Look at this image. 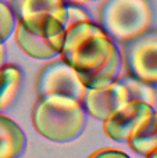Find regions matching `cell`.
<instances>
[{
	"label": "cell",
	"instance_id": "6da1fadb",
	"mask_svg": "<svg viewBox=\"0 0 157 158\" xmlns=\"http://www.w3.org/2000/svg\"><path fill=\"white\" fill-rule=\"evenodd\" d=\"M117 50L114 40L100 25L85 19L64 29L60 57L83 78L97 71Z\"/></svg>",
	"mask_w": 157,
	"mask_h": 158
},
{
	"label": "cell",
	"instance_id": "7a4b0ae2",
	"mask_svg": "<svg viewBox=\"0 0 157 158\" xmlns=\"http://www.w3.org/2000/svg\"><path fill=\"white\" fill-rule=\"evenodd\" d=\"M86 111L77 98L60 94L40 96L32 108V123L40 136L52 142H68L82 132Z\"/></svg>",
	"mask_w": 157,
	"mask_h": 158
},
{
	"label": "cell",
	"instance_id": "3957f363",
	"mask_svg": "<svg viewBox=\"0 0 157 158\" xmlns=\"http://www.w3.org/2000/svg\"><path fill=\"white\" fill-rule=\"evenodd\" d=\"M152 19L153 13L147 0H104L99 14L104 32L124 44L146 33Z\"/></svg>",
	"mask_w": 157,
	"mask_h": 158
},
{
	"label": "cell",
	"instance_id": "277c9868",
	"mask_svg": "<svg viewBox=\"0 0 157 158\" xmlns=\"http://www.w3.org/2000/svg\"><path fill=\"white\" fill-rule=\"evenodd\" d=\"M67 4L64 0H11L17 21L29 32L52 36L64 31Z\"/></svg>",
	"mask_w": 157,
	"mask_h": 158
},
{
	"label": "cell",
	"instance_id": "5b68a950",
	"mask_svg": "<svg viewBox=\"0 0 157 158\" xmlns=\"http://www.w3.org/2000/svg\"><path fill=\"white\" fill-rule=\"evenodd\" d=\"M127 44L125 61L129 77L157 85V32L147 31Z\"/></svg>",
	"mask_w": 157,
	"mask_h": 158
},
{
	"label": "cell",
	"instance_id": "8992f818",
	"mask_svg": "<svg viewBox=\"0 0 157 158\" xmlns=\"http://www.w3.org/2000/svg\"><path fill=\"white\" fill-rule=\"evenodd\" d=\"M85 85L78 71L66 64L63 60L52 63L42 69L38 79L39 96L60 94L82 100L85 94Z\"/></svg>",
	"mask_w": 157,
	"mask_h": 158
},
{
	"label": "cell",
	"instance_id": "52a82bcc",
	"mask_svg": "<svg viewBox=\"0 0 157 158\" xmlns=\"http://www.w3.org/2000/svg\"><path fill=\"white\" fill-rule=\"evenodd\" d=\"M155 111V107L142 101H127L106 119H103V131L106 136L114 142H127L138 126Z\"/></svg>",
	"mask_w": 157,
	"mask_h": 158
},
{
	"label": "cell",
	"instance_id": "ba28073f",
	"mask_svg": "<svg viewBox=\"0 0 157 158\" xmlns=\"http://www.w3.org/2000/svg\"><path fill=\"white\" fill-rule=\"evenodd\" d=\"M127 101L128 94L125 87L120 81H113L102 87L86 89L81 103L86 114L103 121Z\"/></svg>",
	"mask_w": 157,
	"mask_h": 158
},
{
	"label": "cell",
	"instance_id": "9c48e42d",
	"mask_svg": "<svg viewBox=\"0 0 157 158\" xmlns=\"http://www.w3.org/2000/svg\"><path fill=\"white\" fill-rule=\"evenodd\" d=\"M14 35L19 49L29 57L39 60H47L60 54L64 42V31L52 36H40L25 29L19 22L15 25Z\"/></svg>",
	"mask_w": 157,
	"mask_h": 158
},
{
	"label": "cell",
	"instance_id": "30bf717a",
	"mask_svg": "<svg viewBox=\"0 0 157 158\" xmlns=\"http://www.w3.org/2000/svg\"><path fill=\"white\" fill-rule=\"evenodd\" d=\"M25 147V135L11 118L0 114V158H17Z\"/></svg>",
	"mask_w": 157,
	"mask_h": 158
},
{
	"label": "cell",
	"instance_id": "8fae6325",
	"mask_svg": "<svg viewBox=\"0 0 157 158\" xmlns=\"http://www.w3.org/2000/svg\"><path fill=\"white\" fill-rule=\"evenodd\" d=\"M127 143L131 150L143 156L157 148V111L145 118Z\"/></svg>",
	"mask_w": 157,
	"mask_h": 158
},
{
	"label": "cell",
	"instance_id": "7c38bea8",
	"mask_svg": "<svg viewBox=\"0 0 157 158\" xmlns=\"http://www.w3.org/2000/svg\"><path fill=\"white\" fill-rule=\"evenodd\" d=\"M22 72L13 64L0 67V112L7 110L15 101L21 87Z\"/></svg>",
	"mask_w": 157,
	"mask_h": 158
},
{
	"label": "cell",
	"instance_id": "4fadbf2b",
	"mask_svg": "<svg viewBox=\"0 0 157 158\" xmlns=\"http://www.w3.org/2000/svg\"><path fill=\"white\" fill-rule=\"evenodd\" d=\"M120 68H121V54H120V50H117L108 58L107 63L103 64L97 71L81 79H82L86 89H96V87H102L104 85L110 83V82L116 81V77L118 75Z\"/></svg>",
	"mask_w": 157,
	"mask_h": 158
},
{
	"label": "cell",
	"instance_id": "5bb4252c",
	"mask_svg": "<svg viewBox=\"0 0 157 158\" xmlns=\"http://www.w3.org/2000/svg\"><path fill=\"white\" fill-rule=\"evenodd\" d=\"M120 82L125 87L128 94V101H142L152 107H156L157 104V93L153 87V85H149L143 81L134 78L125 77L121 78Z\"/></svg>",
	"mask_w": 157,
	"mask_h": 158
},
{
	"label": "cell",
	"instance_id": "9a60e30c",
	"mask_svg": "<svg viewBox=\"0 0 157 158\" xmlns=\"http://www.w3.org/2000/svg\"><path fill=\"white\" fill-rule=\"evenodd\" d=\"M14 31V13L10 6L0 0V43L11 35Z\"/></svg>",
	"mask_w": 157,
	"mask_h": 158
},
{
	"label": "cell",
	"instance_id": "2e32d148",
	"mask_svg": "<svg viewBox=\"0 0 157 158\" xmlns=\"http://www.w3.org/2000/svg\"><path fill=\"white\" fill-rule=\"evenodd\" d=\"M67 13H66V24H64V29L70 25L75 24V22L79 21H85V19H91V17L88 15L85 10H82L78 6H67Z\"/></svg>",
	"mask_w": 157,
	"mask_h": 158
},
{
	"label": "cell",
	"instance_id": "e0dca14e",
	"mask_svg": "<svg viewBox=\"0 0 157 158\" xmlns=\"http://www.w3.org/2000/svg\"><path fill=\"white\" fill-rule=\"evenodd\" d=\"M88 158H131L124 151L117 148H100V150L92 153Z\"/></svg>",
	"mask_w": 157,
	"mask_h": 158
},
{
	"label": "cell",
	"instance_id": "ac0fdd59",
	"mask_svg": "<svg viewBox=\"0 0 157 158\" xmlns=\"http://www.w3.org/2000/svg\"><path fill=\"white\" fill-rule=\"evenodd\" d=\"M4 58H6V50H4L3 43H0V67L4 64Z\"/></svg>",
	"mask_w": 157,
	"mask_h": 158
},
{
	"label": "cell",
	"instance_id": "d6986e66",
	"mask_svg": "<svg viewBox=\"0 0 157 158\" xmlns=\"http://www.w3.org/2000/svg\"><path fill=\"white\" fill-rule=\"evenodd\" d=\"M145 158H157V148H155V150L150 151V153L145 154Z\"/></svg>",
	"mask_w": 157,
	"mask_h": 158
},
{
	"label": "cell",
	"instance_id": "ffe728a7",
	"mask_svg": "<svg viewBox=\"0 0 157 158\" xmlns=\"http://www.w3.org/2000/svg\"><path fill=\"white\" fill-rule=\"evenodd\" d=\"M72 3H78V4H82V3H89V2H93V0H70Z\"/></svg>",
	"mask_w": 157,
	"mask_h": 158
}]
</instances>
